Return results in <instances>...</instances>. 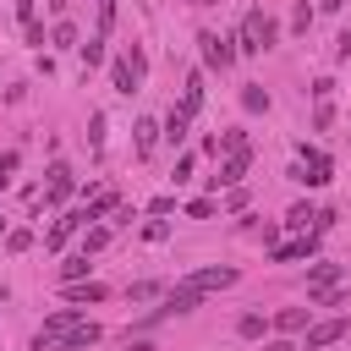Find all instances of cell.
I'll return each instance as SVG.
<instances>
[{"mask_svg":"<svg viewBox=\"0 0 351 351\" xmlns=\"http://www.w3.org/2000/svg\"><path fill=\"white\" fill-rule=\"evenodd\" d=\"M274 38H280V27H274L263 11H247V16H241V27H236V49H241V55L274 49Z\"/></svg>","mask_w":351,"mask_h":351,"instance_id":"1","label":"cell"},{"mask_svg":"<svg viewBox=\"0 0 351 351\" xmlns=\"http://www.w3.org/2000/svg\"><path fill=\"white\" fill-rule=\"evenodd\" d=\"M93 340H99V324L88 318V324H77L66 335H33V351H88Z\"/></svg>","mask_w":351,"mask_h":351,"instance_id":"2","label":"cell"},{"mask_svg":"<svg viewBox=\"0 0 351 351\" xmlns=\"http://www.w3.org/2000/svg\"><path fill=\"white\" fill-rule=\"evenodd\" d=\"M296 154H302V159L291 165V181H307V186H324V181L335 176V165H329V154H324V148H307V143H302Z\"/></svg>","mask_w":351,"mask_h":351,"instance_id":"3","label":"cell"},{"mask_svg":"<svg viewBox=\"0 0 351 351\" xmlns=\"http://www.w3.org/2000/svg\"><path fill=\"white\" fill-rule=\"evenodd\" d=\"M181 285L197 291V296H208V291H230V285H236V269H192Z\"/></svg>","mask_w":351,"mask_h":351,"instance_id":"4","label":"cell"},{"mask_svg":"<svg viewBox=\"0 0 351 351\" xmlns=\"http://www.w3.org/2000/svg\"><path fill=\"white\" fill-rule=\"evenodd\" d=\"M71 230H88V208H71V214H60L55 225H49V236H44V247L55 252V247H66V236Z\"/></svg>","mask_w":351,"mask_h":351,"instance_id":"5","label":"cell"},{"mask_svg":"<svg viewBox=\"0 0 351 351\" xmlns=\"http://www.w3.org/2000/svg\"><path fill=\"white\" fill-rule=\"evenodd\" d=\"M197 44H203V60H208V66H219V71L236 60V44H230V38H219V33H203Z\"/></svg>","mask_w":351,"mask_h":351,"instance_id":"6","label":"cell"},{"mask_svg":"<svg viewBox=\"0 0 351 351\" xmlns=\"http://www.w3.org/2000/svg\"><path fill=\"white\" fill-rule=\"evenodd\" d=\"M346 335V318H324V324H307V351H324Z\"/></svg>","mask_w":351,"mask_h":351,"instance_id":"7","label":"cell"},{"mask_svg":"<svg viewBox=\"0 0 351 351\" xmlns=\"http://www.w3.org/2000/svg\"><path fill=\"white\" fill-rule=\"evenodd\" d=\"M313 247H318V230H307V236H296V241H280L269 258H274V263H291V258H307Z\"/></svg>","mask_w":351,"mask_h":351,"instance_id":"8","label":"cell"},{"mask_svg":"<svg viewBox=\"0 0 351 351\" xmlns=\"http://www.w3.org/2000/svg\"><path fill=\"white\" fill-rule=\"evenodd\" d=\"M247 159H252V154H225V165H219V176H214V186H241Z\"/></svg>","mask_w":351,"mask_h":351,"instance_id":"9","label":"cell"},{"mask_svg":"<svg viewBox=\"0 0 351 351\" xmlns=\"http://www.w3.org/2000/svg\"><path fill=\"white\" fill-rule=\"evenodd\" d=\"M77 324H88V318H82V307H60V313H49V318H44V329H38V335H66V329H77Z\"/></svg>","mask_w":351,"mask_h":351,"instance_id":"10","label":"cell"},{"mask_svg":"<svg viewBox=\"0 0 351 351\" xmlns=\"http://www.w3.org/2000/svg\"><path fill=\"white\" fill-rule=\"evenodd\" d=\"M176 110H186V115L203 110V71H186V88H181V104Z\"/></svg>","mask_w":351,"mask_h":351,"instance_id":"11","label":"cell"},{"mask_svg":"<svg viewBox=\"0 0 351 351\" xmlns=\"http://www.w3.org/2000/svg\"><path fill=\"white\" fill-rule=\"evenodd\" d=\"M66 192H71V170H66V165H55V170H49V181H44V203H66Z\"/></svg>","mask_w":351,"mask_h":351,"instance_id":"12","label":"cell"},{"mask_svg":"<svg viewBox=\"0 0 351 351\" xmlns=\"http://www.w3.org/2000/svg\"><path fill=\"white\" fill-rule=\"evenodd\" d=\"M335 280H340V263H313L307 291H313V296H324V291H335Z\"/></svg>","mask_w":351,"mask_h":351,"instance_id":"13","label":"cell"},{"mask_svg":"<svg viewBox=\"0 0 351 351\" xmlns=\"http://www.w3.org/2000/svg\"><path fill=\"white\" fill-rule=\"evenodd\" d=\"M110 82H115V93H137V82H143V77H137V71H132V60L121 55V60L110 66Z\"/></svg>","mask_w":351,"mask_h":351,"instance_id":"14","label":"cell"},{"mask_svg":"<svg viewBox=\"0 0 351 351\" xmlns=\"http://www.w3.org/2000/svg\"><path fill=\"white\" fill-rule=\"evenodd\" d=\"M66 302H104V285H93V280H71V285H66Z\"/></svg>","mask_w":351,"mask_h":351,"instance_id":"15","label":"cell"},{"mask_svg":"<svg viewBox=\"0 0 351 351\" xmlns=\"http://www.w3.org/2000/svg\"><path fill=\"white\" fill-rule=\"evenodd\" d=\"M186 121H192V115H186V110H170V121H165V137H170V143H176V148H181V143H186Z\"/></svg>","mask_w":351,"mask_h":351,"instance_id":"16","label":"cell"},{"mask_svg":"<svg viewBox=\"0 0 351 351\" xmlns=\"http://www.w3.org/2000/svg\"><path fill=\"white\" fill-rule=\"evenodd\" d=\"M274 324L291 335V329H307V307H285V313H274Z\"/></svg>","mask_w":351,"mask_h":351,"instance_id":"17","label":"cell"},{"mask_svg":"<svg viewBox=\"0 0 351 351\" xmlns=\"http://www.w3.org/2000/svg\"><path fill=\"white\" fill-rule=\"evenodd\" d=\"M236 335H241V340H258V335H263V313H241V318H236Z\"/></svg>","mask_w":351,"mask_h":351,"instance_id":"18","label":"cell"},{"mask_svg":"<svg viewBox=\"0 0 351 351\" xmlns=\"http://www.w3.org/2000/svg\"><path fill=\"white\" fill-rule=\"evenodd\" d=\"M154 143H159V126L154 121H137V154H154Z\"/></svg>","mask_w":351,"mask_h":351,"instance_id":"19","label":"cell"},{"mask_svg":"<svg viewBox=\"0 0 351 351\" xmlns=\"http://www.w3.org/2000/svg\"><path fill=\"white\" fill-rule=\"evenodd\" d=\"M219 148H225V154H247V132H241V126H230V132L219 137Z\"/></svg>","mask_w":351,"mask_h":351,"instance_id":"20","label":"cell"},{"mask_svg":"<svg viewBox=\"0 0 351 351\" xmlns=\"http://www.w3.org/2000/svg\"><path fill=\"white\" fill-rule=\"evenodd\" d=\"M307 219H318V214H313L307 203H296V208L285 214V225H291V230H302V236H307Z\"/></svg>","mask_w":351,"mask_h":351,"instance_id":"21","label":"cell"},{"mask_svg":"<svg viewBox=\"0 0 351 351\" xmlns=\"http://www.w3.org/2000/svg\"><path fill=\"white\" fill-rule=\"evenodd\" d=\"M60 274H66V285H71V280H82V274H88V252L66 258V263H60Z\"/></svg>","mask_w":351,"mask_h":351,"instance_id":"22","label":"cell"},{"mask_svg":"<svg viewBox=\"0 0 351 351\" xmlns=\"http://www.w3.org/2000/svg\"><path fill=\"white\" fill-rule=\"evenodd\" d=\"M241 110H269V93L263 88H241Z\"/></svg>","mask_w":351,"mask_h":351,"instance_id":"23","label":"cell"},{"mask_svg":"<svg viewBox=\"0 0 351 351\" xmlns=\"http://www.w3.org/2000/svg\"><path fill=\"white\" fill-rule=\"evenodd\" d=\"M104 241H110V230H104V225H93V230H82V252H99Z\"/></svg>","mask_w":351,"mask_h":351,"instance_id":"24","label":"cell"},{"mask_svg":"<svg viewBox=\"0 0 351 351\" xmlns=\"http://www.w3.org/2000/svg\"><path fill=\"white\" fill-rule=\"evenodd\" d=\"M49 38H55L60 49H71V44H77V27H71V22H55V33H49Z\"/></svg>","mask_w":351,"mask_h":351,"instance_id":"25","label":"cell"},{"mask_svg":"<svg viewBox=\"0 0 351 351\" xmlns=\"http://www.w3.org/2000/svg\"><path fill=\"white\" fill-rule=\"evenodd\" d=\"M99 60H104V38H88L82 44V66H99Z\"/></svg>","mask_w":351,"mask_h":351,"instance_id":"26","label":"cell"},{"mask_svg":"<svg viewBox=\"0 0 351 351\" xmlns=\"http://www.w3.org/2000/svg\"><path fill=\"white\" fill-rule=\"evenodd\" d=\"M88 143H93V148H104V115H99V110L88 115Z\"/></svg>","mask_w":351,"mask_h":351,"instance_id":"27","label":"cell"},{"mask_svg":"<svg viewBox=\"0 0 351 351\" xmlns=\"http://www.w3.org/2000/svg\"><path fill=\"white\" fill-rule=\"evenodd\" d=\"M307 22H313V11H307V0L291 11V33H307Z\"/></svg>","mask_w":351,"mask_h":351,"instance_id":"28","label":"cell"},{"mask_svg":"<svg viewBox=\"0 0 351 351\" xmlns=\"http://www.w3.org/2000/svg\"><path fill=\"white\" fill-rule=\"evenodd\" d=\"M110 208H115V192H104V197H93V203H88V219H99V214H110Z\"/></svg>","mask_w":351,"mask_h":351,"instance_id":"29","label":"cell"},{"mask_svg":"<svg viewBox=\"0 0 351 351\" xmlns=\"http://www.w3.org/2000/svg\"><path fill=\"white\" fill-rule=\"evenodd\" d=\"M5 247H11V252H27V247H33V230H11Z\"/></svg>","mask_w":351,"mask_h":351,"instance_id":"30","label":"cell"},{"mask_svg":"<svg viewBox=\"0 0 351 351\" xmlns=\"http://www.w3.org/2000/svg\"><path fill=\"white\" fill-rule=\"evenodd\" d=\"M110 22H115V0H99V38L110 33Z\"/></svg>","mask_w":351,"mask_h":351,"instance_id":"31","label":"cell"},{"mask_svg":"<svg viewBox=\"0 0 351 351\" xmlns=\"http://www.w3.org/2000/svg\"><path fill=\"white\" fill-rule=\"evenodd\" d=\"M186 214H192V219H208V214H214V203H208V197H197V203H186Z\"/></svg>","mask_w":351,"mask_h":351,"instance_id":"32","label":"cell"},{"mask_svg":"<svg viewBox=\"0 0 351 351\" xmlns=\"http://www.w3.org/2000/svg\"><path fill=\"white\" fill-rule=\"evenodd\" d=\"M11 170H16V154H0V176L11 181Z\"/></svg>","mask_w":351,"mask_h":351,"instance_id":"33","label":"cell"},{"mask_svg":"<svg viewBox=\"0 0 351 351\" xmlns=\"http://www.w3.org/2000/svg\"><path fill=\"white\" fill-rule=\"evenodd\" d=\"M33 5H38V0H16V16H22V22H33Z\"/></svg>","mask_w":351,"mask_h":351,"instance_id":"34","label":"cell"},{"mask_svg":"<svg viewBox=\"0 0 351 351\" xmlns=\"http://www.w3.org/2000/svg\"><path fill=\"white\" fill-rule=\"evenodd\" d=\"M66 5H71V0H49V11H55V16H60V11H66Z\"/></svg>","mask_w":351,"mask_h":351,"instance_id":"35","label":"cell"},{"mask_svg":"<svg viewBox=\"0 0 351 351\" xmlns=\"http://www.w3.org/2000/svg\"><path fill=\"white\" fill-rule=\"evenodd\" d=\"M340 5H346V0H324V11H340Z\"/></svg>","mask_w":351,"mask_h":351,"instance_id":"36","label":"cell"},{"mask_svg":"<svg viewBox=\"0 0 351 351\" xmlns=\"http://www.w3.org/2000/svg\"><path fill=\"white\" fill-rule=\"evenodd\" d=\"M346 296H351V291H346Z\"/></svg>","mask_w":351,"mask_h":351,"instance_id":"37","label":"cell"}]
</instances>
